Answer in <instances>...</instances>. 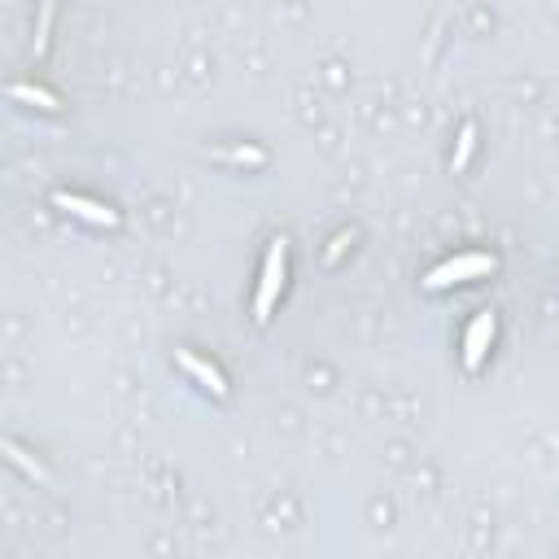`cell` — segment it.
<instances>
[{"instance_id": "4", "label": "cell", "mask_w": 559, "mask_h": 559, "mask_svg": "<svg viewBox=\"0 0 559 559\" xmlns=\"http://www.w3.org/2000/svg\"><path fill=\"white\" fill-rule=\"evenodd\" d=\"M494 315L490 311H481L477 319H472V328H468V337H463V367L468 372H477V367L485 363V354H490V341H494Z\"/></svg>"}, {"instance_id": "2", "label": "cell", "mask_w": 559, "mask_h": 559, "mask_svg": "<svg viewBox=\"0 0 559 559\" xmlns=\"http://www.w3.org/2000/svg\"><path fill=\"white\" fill-rule=\"evenodd\" d=\"M498 267V258L494 254H459V258H450V263L442 267H433L424 276V289H450V284H463V280H481V276H490V271Z\"/></svg>"}, {"instance_id": "7", "label": "cell", "mask_w": 559, "mask_h": 559, "mask_svg": "<svg viewBox=\"0 0 559 559\" xmlns=\"http://www.w3.org/2000/svg\"><path fill=\"white\" fill-rule=\"evenodd\" d=\"M5 455H9V459H14V463H18V468H22V472H27V477H35V481H44V485H49V472H44V468H40V463H35V459H31V455H27V450H22V446H14V442H9V446H5Z\"/></svg>"}, {"instance_id": "8", "label": "cell", "mask_w": 559, "mask_h": 559, "mask_svg": "<svg viewBox=\"0 0 559 559\" xmlns=\"http://www.w3.org/2000/svg\"><path fill=\"white\" fill-rule=\"evenodd\" d=\"M472 140H477V127H463V132H459V149H455V166H463V162H468V153H472Z\"/></svg>"}, {"instance_id": "6", "label": "cell", "mask_w": 559, "mask_h": 559, "mask_svg": "<svg viewBox=\"0 0 559 559\" xmlns=\"http://www.w3.org/2000/svg\"><path fill=\"white\" fill-rule=\"evenodd\" d=\"M9 97L14 101H27V105H35V110H62V101L53 97V92H44V88H31V83H14V88H9Z\"/></svg>"}, {"instance_id": "9", "label": "cell", "mask_w": 559, "mask_h": 559, "mask_svg": "<svg viewBox=\"0 0 559 559\" xmlns=\"http://www.w3.org/2000/svg\"><path fill=\"white\" fill-rule=\"evenodd\" d=\"M223 158H232V162H263V149H232V153H223Z\"/></svg>"}, {"instance_id": "1", "label": "cell", "mask_w": 559, "mask_h": 559, "mask_svg": "<svg viewBox=\"0 0 559 559\" xmlns=\"http://www.w3.org/2000/svg\"><path fill=\"white\" fill-rule=\"evenodd\" d=\"M284 263H289V241L276 236L271 249H267L263 280H258V297H254V319H258V324H267V319H271V306H276V297L284 289Z\"/></svg>"}, {"instance_id": "5", "label": "cell", "mask_w": 559, "mask_h": 559, "mask_svg": "<svg viewBox=\"0 0 559 559\" xmlns=\"http://www.w3.org/2000/svg\"><path fill=\"white\" fill-rule=\"evenodd\" d=\"M175 363H180L184 372H188V376L197 380V385H206V389H210L214 398H228V380H223V372H219V367H214V363H206V359H197L193 350H175Z\"/></svg>"}, {"instance_id": "3", "label": "cell", "mask_w": 559, "mask_h": 559, "mask_svg": "<svg viewBox=\"0 0 559 559\" xmlns=\"http://www.w3.org/2000/svg\"><path fill=\"white\" fill-rule=\"evenodd\" d=\"M53 206H57V210H66V214H75V219L97 223V228H118V210L101 206V201H92V197H79V193H53Z\"/></svg>"}]
</instances>
